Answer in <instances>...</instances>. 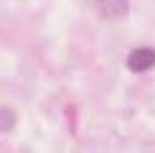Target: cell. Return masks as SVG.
<instances>
[{
    "instance_id": "cell-1",
    "label": "cell",
    "mask_w": 155,
    "mask_h": 153,
    "mask_svg": "<svg viewBox=\"0 0 155 153\" xmlns=\"http://www.w3.org/2000/svg\"><path fill=\"white\" fill-rule=\"evenodd\" d=\"M126 67L130 72H135V74H143L155 69V49L153 47L132 49L126 56Z\"/></svg>"
},
{
    "instance_id": "cell-2",
    "label": "cell",
    "mask_w": 155,
    "mask_h": 153,
    "mask_svg": "<svg viewBox=\"0 0 155 153\" xmlns=\"http://www.w3.org/2000/svg\"><path fill=\"white\" fill-rule=\"evenodd\" d=\"M94 7L101 18L116 20L128 13V0H94Z\"/></svg>"
},
{
    "instance_id": "cell-3",
    "label": "cell",
    "mask_w": 155,
    "mask_h": 153,
    "mask_svg": "<svg viewBox=\"0 0 155 153\" xmlns=\"http://www.w3.org/2000/svg\"><path fill=\"white\" fill-rule=\"evenodd\" d=\"M16 126V114L11 106L0 105V133L11 132Z\"/></svg>"
}]
</instances>
